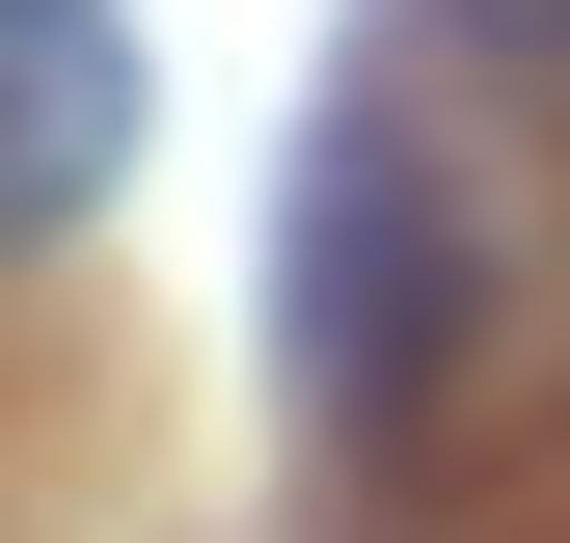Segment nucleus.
Here are the masks:
<instances>
[{"mask_svg":"<svg viewBox=\"0 0 570 543\" xmlns=\"http://www.w3.org/2000/svg\"><path fill=\"white\" fill-rule=\"evenodd\" d=\"M272 354H299L353 435H407V407L489 354V245H462V190L407 164V109H326V136H299V218H272Z\"/></svg>","mask_w":570,"mask_h":543,"instance_id":"nucleus-1","label":"nucleus"},{"mask_svg":"<svg viewBox=\"0 0 570 543\" xmlns=\"http://www.w3.org/2000/svg\"><path fill=\"white\" fill-rule=\"evenodd\" d=\"M109 164H136V28L109 0H0V245L109 218Z\"/></svg>","mask_w":570,"mask_h":543,"instance_id":"nucleus-2","label":"nucleus"},{"mask_svg":"<svg viewBox=\"0 0 570 543\" xmlns=\"http://www.w3.org/2000/svg\"><path fill=\"white\" fill-rule=\"evenodd\" d=\"M462 28H489V55H570V0H462Z\"/></svg>","mask_w":570,"mask_h":543,"instance_id":"nucleus-3","label":"nucleus"}]
</instances>
